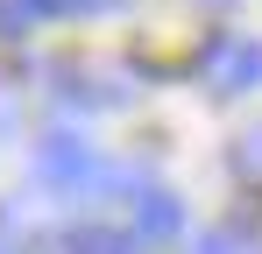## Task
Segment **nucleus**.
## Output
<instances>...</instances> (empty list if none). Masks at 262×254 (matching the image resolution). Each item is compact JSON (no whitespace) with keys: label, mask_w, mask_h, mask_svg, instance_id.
I'll return each mask as SVG.
<instances>
[{"label":"nucleus","mask_w":262,"mask_h":254,"mask_svg":"<svg viewBox=\"0 0 262 254\" xmlns=\"http://www.w3.org/2000/svg\"><path fill=\"white\" fill-rule=\"evenodd\" d=\"M234 169H241V176H262V134H248V141L234 148Z\"/></svg>","instance_id":"7"},{"label":"nucleus","mask_w":262,"mask_h":254,"mask_svg":"<svg viewBox=\"0 0 262 254\" xmlns=\"http://www.w3.org/2000/svg\"><path fill=\"white\" fill-rule=\"evenodd\" d=\"M43 14H92V7H114V0H36Z\"/></svg>","instance_id":"8"},{"label":"nucleus","mask_w":262,"mask_h":254,"mask_svg":"<svg viewBox=\"0 0 262 254\" xmlns=\"http://www.w3.org/2000/svg\"><path fill=\"white\" fill-rule=\"evenodd\" d=\"M36 176H43L50 191H71V198H92V191H135L128 169H114L92 141H78V134H50L43 148H36Z\"/></svg>","instance_id":"1"},{"label":"nucleus","mask_w":262,"mask_h":254,"mask_svg":"<svg viewBox=\"0 0 262 254\" xmlns=\"http://www.w3.org/2000/svg\"><path fill=\"white\" fill-rule=\"evenodd\" d=\"M128 233L142 247H163V240L184 233V205H177L170 191H156V184H135L128 191Z\"/></svg>","instance_id":"3"},{"label":"nucleus","mask_w":262,"mask_h":254,"mask_svg":"<svg viewBox=\"0 0 262 254\" xmlns=\"http://www.w3.org/2000/svg\"><path fill=\"white\" fill-rule=\"evenodd\" d=\"M191 254H262V247L248 240V233H206V240H199Z\"/></svg>","instance_id":"6"},{"label":"nucleus","mask_w":262,"mask_h":254,"mask_svg":"<svg viewBox=\"0 0 262 254\" xmlns=\"http://www.w3.org/2000/svg\"><path fill=\"white\" fill-rule=\"evenodd\" d=\"M199 78L213 85V92H255V85H262V42L241 36V29L206 36V49H199Z\"/></svg>","instance_id":"2"},{"label":"nucleus","mask_w":262,"mask_h":254,"mask_svg":"<svg viewBox=\"0 0 262 254\" xmlns=\"http://www.w3.org/2000/svg\"><path fill=\"white\" fill-rule=\"evenodd\" d=\"M0 127H7V106H0Z\"/></svg>","instance_id":"10"},{"label":"nucleus","mask_w":262,"mask_h":254,"mask_svg":"<svg viewBox=\"0 0 262 254\" xmlns=\"http://www.w3.org/2000/svg\"><path fill=\"white\" fill-rule=\"evenodd\" d=\"M64 254H142L128 226H106V219H78L71 233H64Z\"/></svg>","instance_id":"4"},{"label":"nucleus","mask_w":262,"mask_h":254,"mask_svg":"<svg viewBox=\"0 0 262 254\" xmlns=\"http://www.w3.org/2000/svg\"><path fill=\"white\" fill-rule=\"evenodd\" d=\"M0 254H21V233L14 226H0Z\"/></svg>","instance_id":"9"},{"label":"nucleus","mask_w":262,"mask_h":254,"mask_svg":"<svg viewBox=\"0 0 262 254\" xmlns=\"http://www.w3.org/2000/svg\"><path fill=\"white\" fill-rule=\"evenodd\" d=\"M29 21H43V7H36V0H0V36H21Z\"/></svg>","instance_id":"5"}]
</instances>
